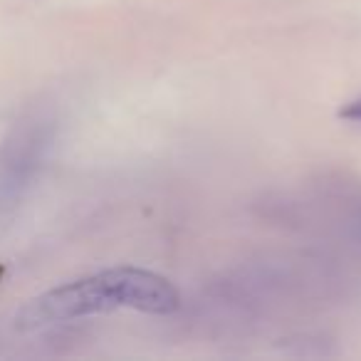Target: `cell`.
<instances>
[{"label": "cell", "instance_id": "7a4b0ae2", "mask_svg": "<svg viewBox=\"0 0 361 361\" xmlns=\"http://www.w3.org/2000/svg\"><path fill=\"white\" fill-rule=\"evenodd\" d=\"M339 116L346 121H354V124H361V97L354 102H346V104L339 109Z\"/></svg>", "mask_w": 361, "mask_h": 361}, {"label": "cell", "instance_id": "6da1fadb", "mask_svg": "<svg viewBox=\"0 0 361 361\" xmlns=\"http://www.w3.org/2000/svg\"><path fill=\"white\" fill-rule=\"evenodd\" d=\"M178 292L166 277L141 267H114L35 297L23 307L16 322L20 329H42L114 310L171 314L178 310Z\"/></svg>", "mask_w": 361, "mask_h": 361}]
</instances>
